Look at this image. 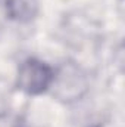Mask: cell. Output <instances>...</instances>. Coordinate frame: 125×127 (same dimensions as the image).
<instances>
[{
    "label": "cell",
    "mask_w": 125,
    "mask_h": 127,
    "mask_svg": "<svg viewBox=\"0 0 125 127\" xmlns=\"http://www.w3.org/2000/svg\"><path fill=\"white\" fill-rule=\"evenodd\" d=\"M10 106V90L4 80L0 78V117H4L9 112Z\"/></svg>",
    "instance_id": "277c9868"
},
{
    "label": "cell",
    "mask_w": 125,
    "mask_h": 127,
    "mask_svg": "<svg viewBox=\"0 0 125 127\" xmlns=\"http://www.w3.org/2000/svg\"><path fill=\"white\" fill-rule=\"evenodd\" d=\"M55 95L63 102H74L87 92V77L74 62H65L53 77Z\"/></svg>",
    "instance_id": "6da1fadb"
},
{
    "label": "cell",
    "mask_w": 125,
    "mask_h": 127,
    "mask_svg": "<svg viewBox=\"0 0 125 127\" xmlns=\"http://www.w3.org/2000/svg\"><path fill=\"white\" fill-rule=\"evenodd\" d=\"M6 12L16 22H30L38 15V0H6Z\"/></svg>",
    "instance_id": "3957f363"
},
{
    "label": "cell",
    "mask_w": 125,
    "mask_h": 127,
    "mask_svg": "<svg viewBox=\"0 0 125 127\" xmlns=\"http://www.w3.org/2000/svg\"><path fill=\"white\" fill-rule=\"evenodd\" d=\"M97 127H102V126H97Z\"/></svg>",
    "instance_id": "5b68a950"
},
{
    "label": "cell",
    "mask_w": 125,
    "mask_h": 127,
    "mask_svg": "<svg viewBox=\"0 0 125 127\" xmlns=\"http://www.w3.org/2000/svg\"><path fill=\"white\" fill-rule=\"evenodd\" d=\"M55 72L47 64L30 58L21 64L18 71V87L28 95H40L53 83Z\"/></svg>",
    "instance_id": "7a4b0ae2"
}]
</instances>
